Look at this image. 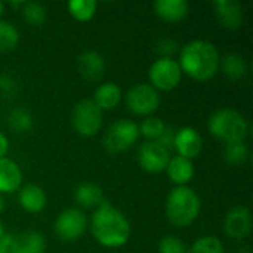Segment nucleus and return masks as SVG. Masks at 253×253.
Returning <instances> with one entry per match:
<instances>
[{"instance_id":"obj_19","label":"nucleus","mask_w":253,"mask_h":253,"mask_svg":"<svg viewBox=\"0 0 253 253\" xmlns=\"http://www.w3.org/2000/svg\"><path fill=\"white\" fill-rule=\"evenodd\" d=\"M166 172H168L169 179L176 187H182V185H187L193 179L196 170H194L193 160L184 159L181 156H175V157H170L166 166Z\"/></svg>"},{"instance_id":"obj_22","label":"nucleus","mask_w":253,"mask_h":253,"mask_svg":"<svg viewBox=\"0 0 253 253\" xmlns=\"http://www.w3.org/2000/svg\"><path fill=\"white\" fill-rule=\"evenodd\" d=\"M219 68L231 80H240L249 71V65L246 59L239 53H227L224 58H221Z\"/></svg>"},{"instance_id":"obj_9","label":"nucleus","mask_w":253,"mask_h":253,"mask_svg":"<svg viewBox=\"0 0 253 253\" xmlns=\"http://www.w3.org/2000/svg\"><path fill=\"white\" fill-rule=\"evenodd\" d=\"M87 228L86 215L76 208L62 211L55 219V234L64 242L79 240Z\"/></svg>"},{"instance_id":"obj_25","label":"nucleus","mask_w":253,"mask_h":253,"mask_svg":"<svg viewBox=\"0 0 253 253\" xmlns=\"http://www.w3.org/2000/svg\"><path fill=\"white\" fill-rule=\"evenodd\" d=\"M138 127H139V135L147 138V141H157L162 136L166 125L162 119L156 116H148L141 122V125H138Z\"/></svg>"},{"instance_id":"obj_7","label":"nucleus","mask_w":253,"mask_h":253,"mask_svg":"<svg viewBox=\"0 0 253 253\" xmlns=\"http://www.w3.org/2000/svg\"><path fill=\"white\" fill-rule=\"evenodd\" d=\"M71 123L82 136H95L102 126V111L92 99H82L73 108Z\"/></svg>"},{"instance_id":"obj_21","label":"nucleus","mask_w":253,"mask_h":253,"mask_svg":"<svg viewBox=\"0 0 253 253\" xmlns=\"http://www.w3.org/2000/svg\"><path fill=\"white\" fill-rule=\"evenodd\" d=\"M74 200L82 208L96 209L104 202V193L102 188L93 182H82L74 190Z\"/></svg>"},{"instance_id":"obj_11","label":"nucleus","mask_w":253,"mask_h":253,"mask_svg":"<svg viewBox=\"0 0 253 253\" xmlns=\"http://www.w3.org/2000/svg\"><path fill=\"white\" fill-rule=\"evenodd\" d=\"M225 234L234 240L246 239L252 231V213L245 206H236L228 211L224 219Z\"/></svg>"},{"instance_id":"obj_6","label":"nucleus","mask_w":253,"mask_h":253,"mask_svg":"<svg viewBox=\"0 0 253 253\" xmlns=\"http://www.w3.org/2000/svg\"><path fill=\"white\" fill-rule=\"evenodd\" d=\"M150 84L159 92L175 89L182 80V70L173 58H157L148 68Z\"/></svg>"},{"instance_id":"obj_32","label":"nucleus","mask_w":253,"mask_h":253,"mask_svg":"<svg viewBox=\"0 0 253 253\" xmlns=\"http://www.w3.org/2000/svg\"><path fill=\"white\" fill-rule=\"evenodd\" d=\"M16 93V83L7 74H0V96L3 98H13Z\"/></svg>"},{"instance_id":"obj_5","label":"nucleus","mask_w":253,"mask_h":253,"mask_svg":"<svg viewBox=\"0 0 253 253\" xmlns=\"http://www.w3.org/2000/svg\"><path fill=\"white\" fill-rule=\"evenodd\" d=\"M139 138V127L133 120L120 119L110 125L104 136V148L110 154L127 151Z\"/></svg>"},{"instance_id":"obj_34","label":"nucleus","mask_w":253,"mask_h":253,"mask_svg":"<svg viewBox=\"0 0 253 253\" xmlns=\"http://www.w3.org/2000/svg\"><path fill=\"white\" fill-rule=\"evenodd\" d=\"M7 151H9V139L3 132H0V159L6 157Z\"/></svg>"},{"instance_id":"obj_18","label":"nucleus","mask_w":253,"mask_h":253,"mask_svg":"<svg viewBox=\"0 0 253 253\" xmlns=\"http://www.w3.org/2000/svg\"><path fill=\"white\" fill-rule=\"evenodd\" d=\"M46 240L42 233L37 231H24L18 236H13L10 253H44Z\"/></svg>"},{"instance_id":"obj_29","label":"nucleus","mask_w":253,"mask_h":253,"mask_svg":"<svg viewBox=\"0 0 253 253\" xmlns=\"http://www.w3.org/2000/svg\"><path fill=\"white\" fill-rule=\"evenodd\" d=\"M224 157H225V162L228 165H231V166H242L249 159V147L245 142H237V144L225 145Z\"/></svg>"},{"instance_id":"obj_40","label":"nucleus","mask_w":253,"mask_h":253,"mask_svg":"<svg viewBox=\"0 0 253 253\" xmlns=\"http://www.w3.org/2000/svg\"><path fill=\"white\" fill-rule=\"evenodd\" d=\"M0 253H9V252H6V251H1V249H0Z\"/></svg>"},{"instance_id":"obj_39","label":"nucleus","mask_w":253,"mask_h":253,"mask_svg":"<svg viewBox=\"0 0 253 253\" xmlns=\"http://www.w3.org/2000/svg\"><path fill=\"white\" fill-rule=\"evenodd\" d=\"M3 10H4V6H3V3L0 1V16L3 15Z\"/></svg>"},{"instance_id":"obj_20","label":"nucleus","mask_w":253,"mask_h":253,"mask_svg":"<svg viewBox=\"0 0 253 253\" xmlns=\"http://www.w3.org/2000/svg\"><path fill=\"white\" fill-rule=\"evenodd\" d=\"M123 95L120 86L113 82H107L95 89L92 101L98 105L101 111H104V110H114L120 104Z\"/></svg>"},{"instance_id":"obj_24","label":"nucleus","mask_w":253,"mask_h":253,"mask_svg":"<svg viewBox=\"0 0 253 253\" xmlns=\"http://www.w3.org/2000/svg\"><path fill=\"white\" fill-rule=\"evenodd\" d=\"M67 9L76 21L86 22L95 16L98 3L95 0H70L67 3Z\"/></svg>"},{"instance_id":"obj_2","label":"nucleus","mask_w":253,"mask_h":253,"mask_svg":"<svg viewBox=\"0 0 253 253\" xmlns=\"http://www.w3.org/2000/svg\"><path fill=\"white\" fill-rule=\"evenodd\" d=\"M221 55L218 47L208 40H191L179 52V67L182 74L193 80L206 82L215 77L219 70Z\"/></svg>"},{"instance_id":"obj_12","label":"nucleus","mask_w":253,"mask_h":253,"mask_svg":"<svg viewBox=\"0 0 253 253\" xmlns=\"http://www.w3.org/2000/svg\"><path fill=\"white\" fill-rule=\"evenodd\" d=\"M173 148L178 153V156L188 159V160H193L203 150L202 135L191 126L181 127L175 132Z\"/></svg>"},{"instance_id":"obj_30","label":"nucleus","mask_w":253,"mask_h":253,"mask_svg":"<svg viewBox=\"0 0 253 253\" xmlns=\"http://www.w3.org/2000/svg\"><path fill=\"white\" fill-rule=\"evenodd\" d=\"M160 253H187L185 243L176 236H166L159 243Z\"/></svg>"},{"instance_id":"obj_1","label":"nucleus","mask_w":253,"mask_h":253,"mask_svg":"<svg viewBox=\"0 0 253 253\" xmlns=\"http://www.w3.org/2000/svg\"><path fill=\"white\" fill-rule=\"evenodd\" d=\"M90 230L95 240L101 246L110 249L125 246L132 233L130 224L125 213L107 200L95 209L90 219Z\"/></svg>"},{"instance_id":"obj_36","label":"nucleus","mask_w":253,"mask_h":253,"mask_svg":"<svg viewBox=\"0 0 253 253\" xmlns=\"http://www.w3.org/2000/svg\"><path fill=\"white\" fill-rule=\"evenodd\" d=\"M4 211V200H3V197H1V194H0V213Z\"/></svg>"},{"instance_id":"obj_17","label":"nucleus","mask_w":253,"mask_h":253,"mask_svg":"<svg viewBox=\"0 0 253 253\" xmlns=\"http://www.w3.org/2000/svg\"><path fill=\"white\" fill-rule=\"evenodd\" d=\"M153 7L157 16L172 24L185 19L190 10L187 0H156Z\"/></svg>"},{"instance_id":"obj_3","label":"nucleus","mask_w":253,"mask_h":253,"mask_svg":"<svg viewBox=\"0 0 253 253\" xmlns=\"http://www.w3.org/2000/svg\"><path fill=\"white\" fill-rule=\"evenodd\" d=\"M200 209L202 200L193 188L182 185L169 191L166 199V216L172 225L178 228L190 227L200 215Z\"/></svg>"},{"instance_id":"obj_35","label":"nucleus","mask_w":253,"mask_h":253,"mask_svg":"<svg viewBox=\"0 0 253 253\" xmlns=\"http://www.w3.org/2000/svg\"><path fill=\"white\" fill-rule=\"evenodd\" d=\"M24 3H25V1H21V0H19V1H10L9 4H10V6H12L13 9H22Z\"/></svg>"},{"instance_id":"obj_33","label":"nucleus","mask_w":253,"mask_h":253,"mask_svg":"<svg viewBox=\"0 0 253 253\" xmlns=\"http://www.w3.org/2000/svg\"><path fill=\"white\" fill-rule=\"evenodd\" d=\"M175 129L173 127H165V130H163V133H162V136L157 139V142L159 144H162L165 148H168V150H170V148H173V139H175Z\"/></svg>"},{"instance_id":"obj_15","label":"nucleus","mask_w":253,"mask_h":253,"mask_svg":"<svg viewBox=\"0 0 253 253\" xmlns=\"http://www.w3.org/2000/svg\"><path fill=\"white\" fill-rule=\"evenodd\" d=\"M18 202L21 208L28 213H39L44 209L47 197L44 190L37 184H27L19 188Z\"/></svg>"},{"instance_id":"obj_31","label":"nucleus","mask_w":253,"mask_h":253,"mask_svg":"<svg viewBox=\"0 0 253 253\" xmlns=\"http://www.w3.org/2000/svg\"><path fill=\"white\" fill-rule=\"evenodd\" d=\"M178 43L173 40V39H169V37H165V39H160L156 44V52L160 55V58H172L173 53L178 52Z\"/></svg>"},{"instance_id":"obj_14","label":"nucleus","mask_w":253,"mask_h":253,"mask_svg":"<svg viewBox=\"0 0 253 253\" xmlns=\"http://www.w3.org/2000/svg\"><path fill=\"white\" fill-rule=\"evenodd\" d=\"M77 70L84 80L98 82L105 73V59L96 50H84L77 56Z\"/></svg>"},{"instance_id":"obj_13","label":"nucleus","mask_w":253,"mask_h":253,"mask_svg":"<svg viewBox=\"0 0 253 253\" xmlns=\"http://www.w3.org/2000/svg\"><path fill=\"white\" fill-rule=\"evenodd\" d=\"M213 12L218 22L227 30H237L243 25V7L236 0H216L213 3Z\"/></svg>"},{"instance_id":"obj_10","label":"nucleus","mask_w":253,"mask_h":253,"mask_svg":"<svg viewBox=\"0 0 253 253\" xmlns=\"http://www.w3.org/2000/svg\"><path fill=\"white\" fill-rule=\"evenodd\" d=\"M170 160V153L157 141H147L138 150L139 166L148 173H159L166 170Z\"/></svg>"},{"instance_id":"obj_23","label":"nucleus","mask_w":253,"mask_h":253,"mask_svg":"<svg viewBox=\"0 0 253 253\" xmlns=\"http://www.w3.org/2000/svg\"><path fill=\"white\" fill-rule=\"evenodd\" d=\"M34 125V119L31 113L22 107H16L9 111L7 114V126L15 133H25L31 130Z\"/></svg>"},{"instance_id":"obj_28","label":"nucleus","mask_w":253,"mask_h":253,"mask_svg":"<svg viewBox=\"0 0 253 253\" xmlns=\"http://www.w3.org/2000/svg\"><path fill=\"white\" fill-rule=\"evenodd\" d=\"M21 12H22L24 21L33 27H39L46 21V9L43 4L37 1H25Z\"/></svg>"},{"instance_id":"obj_37","label":"nucleus","mask_w":253,"mask_h":253,"mask_svg":"<svg viewBox=\"0 0 253 253\" xmlns=\"http://www.w3.org/2000/svg\"><path fill=\"white\" fill-rule=\"evenodd\" d=\"M3 234H4V228H3V224H1V221H0V239L3 237Z\"/></svg>"},{"instance_id":"obj_4","label":"nucleus","mask_w":253,"mask_h":253,"mask_svg":"<svg viewBox=\"0 0 253 253\" xmlns=\"http://www.w3.org/2000/svg\"><path fill=\"white\" fill-rule=\"evenodd\" d=\"M211 135L225 145L245 142L249 133V123L242 113L233 108L216 110L208 120Z\"/></svg>"},{"instance_id":"obj_27","label":"nucleus","mask_w":253,"mask_h":253,"mask_svg":"<svg viewBox=\"0 0 253 253\" xmlns=\"http://www.w3.org/2000/svg\"><path fill=\"white\" fill-rule=\"evenodd\" d=\"M19 42V33L15 25L0 19V52H9L16 47Z\"/></svg>"},{"instance_id":"obj_8","label":"nucleus","mask_w":253,"mask_h":253,"mask_svg":"<svg viewBox=\"0 0 253 253\" xmlns=\"http://www.w3.org/2000/svg\"><path fill=\"white\" fill-rule=\"evenodd\" d=\"M125 101L127 110L135 116L148 117L160 107V95L148 83H139L132 86L127 90Z\"/></svg>"},{"instance_id":"obj_38","label":"nucleus","mask_w":253,"mask_h":253,"mask_svg":"<svg viewBox=\"0 0 253 253\" xmlns=\"http://www.w3.org/2000/svg\"><path fill=\"white\" fill-rule=\"evenodd\" d=\"M239 253H251V251H249V248H243Z\"/></svg>"},{"instance_id":"obj_16","label":"nucleus","mask_w":253,"mask_h":253,"mask_svg":"<svg viewBox=\"0 0 253 253\" xmlns=\"http://www.w3.org/2000/svg\"><path fill=\"white\" fill-rule=\"evenodd\" d=\"M22 170L13 160L0 159V194H12L21 188Z\"/></svg>"},{"instance_id":"obj_26","label":"nucleus","mask_w":253,"mask_h":253,"mask_svg":"<svg viewBox=\"0 0 253 253\" xmlns=\"http://www.w3.org/2000/svg\"><path fill=\"white\" fill-rule=\"evenodd\" d=\"M187 253H225V249L218 237L203 236L190 246Z\"/></svg>"}]
</instances>
